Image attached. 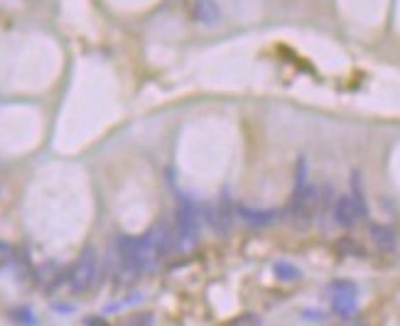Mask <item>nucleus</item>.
<instances>
[{
	"label": "nucleus",
	"mask_w": 400,
	"mask_h": 326,
	"mask_svg": "<svg viewBox=\"0 0 400 326\" xmlns=\"http://www.w3.org/2000/svg\"><path fill=\"white\" fill-rule=\"evenodd\" d=\"M194 17L202 25H219L221 10L216 0H194Z\"/></svg>",
	"instance_id": "obj_8"
},
{
	"label": "nucleus",
	"mask_w": 400,
	"mask_h": 326,
	"mask_svg": "<svg viewBox=\"0 0 400 326\" xmlns=\"http://www.w3.org/2000/svg\"><path fill=\"white\" fill-rule=\"evenodd\" d=\"M351 326H366V324H361V321H356V324H351Z\"/></svg>",
	"instance_id": "obj_15"
},
{
	"label": "nucleus",
	"mask_w": 400,
	"mask_h": 326,
	"mask_svg": "<svg viewBox=\"0 0 400 326\" xmlns=\"http://www.w3.org/2000/svg\"><path fill=\"white\" fill-rule=\"evenodd\" d=\"M140 241H143V246H145V253H147V258H150L152 268H155V263H160L162 258H167L169 250H172V246H175V236L169 233V228L165 224L152 226L150 231H147Z\"/></svg>",
	"instance_id": "obj_4"
},
{
	"label": "nucleus",
	"mask_w": 400,
	"mask_h": 326,
	"mask_svg": "<svg viewBox=\"0 0 400 326\" xmlns=\"http://www.w3.org/2000/svg\"><path fill=\"white\" fill-rule=\"evenodd\" d=\"M10 319L15 321V324H23V326H34V324H37V319H34L32 312H30L28 307H20V309H12V312H10Z\"/></svg>",
	"instance_id": "obj_12"
},
{
	"label": "nucleus",
	"mask_w": 400,
	"mask_h": 326,
	"mask_svg": "<svg viewBox=\"0 0 400 326\" xmlns=\"http://www.w3.org/2000/svg\"><path fill=\"white\" fill-rule=\"evenodd\" d=\"M273 272H275V277H277V280H282V282L299 280V270L295 268L293 263H285V260H280V263L273 265Z\"/></svg>",
	"instance_id": "obj_11"
},
{
	"label": "nucleus",
	"mask_w": 400,
	"mask_h": 326,
	"mask_svg": "<svg viewBox=\"0 0 400 326\" xmlns=\"http://www.w3.org/2000/svg\"><path fill=\"white\" fill-rule=\"evenodd\" d=\"M118 326H152V314H130Z\"/></svg>",
	"instance_id": "obj_13"
},
{
	"label": "nucleus",
	"mask_w": 400,
	"mask_h": 326,
	"mask_svg": "<svg viewBox=\"0 0 400 326\" xmlns=\"http://www.w3.org/2000/svg\"><path fill=\"white\" fill-rule=\"evenodd\" d=\"M98 275V255L94 248H84L79 255V260L74 263L72 275H69V287L74 294H81L86 290H91V285L96 282Z\"/></svg>",
	"instance_id": "obj_2"
},
{
	"label": "nucleus",
	"mask_w": 400,
	"mask_h": 326,
	"mask_svg": "<svg viewBox=\"0 0 400 326\" xmlns=\"http://www.w3.org/2000/svg\"><path fill=\"white\" fill-rule=\"evenodd\" d=\"M317 189L304 182V184H295L293 191V202H290V214H293V221L297 224H307L312 221V214H315V206H317Z\"/></svg>",
	"instance_id": "obj_6"
},
{
	"label": "nucleus",
	"mask_w": 400,
	"mask_h": 326,
	"mask_svg": "<svg viewBox=\"0 0 400 326\" xmlns=\"http://www.w3.org/2000/svg\"><path fill=\"white\" fill-rule=\"evenodd\" d=\"M113 253H116L118 272L128 277V280H138V277H143V272H147L152 268L140 238L116 236V241H113Z\"/></svg>",
	"instance_id": "obj_1"
},
{
	"label": "nucleus",
	"mask_w": 400,
	"mask_h": 326,
	"mask_svg": "<svg viewBox=\"0 0 400 326\" xmlns=\"http://www.w3.org/2000/svg\"><path fill=\"white\" fill-rule=\"evenodd\" d=\"M371 241L378 250H393L395 248V231L388 226H371Z\"/></svg>",
	"instance_id": "obj_10"
},
{
	"label": "nucleus",
	"mask_w": 400,
	"mask_h": 326,
	"mask_svg": "<svg viewBox=\"0 0 400 326\" xmlns=\"http://www.w3.org/2000/svg\"><path fill=\"white\" fill-rule=\"evenodd\" d=\"M175 241L180 248H194L199 241V216L192 204L182 199L175 216Z\"/></svg>",
	"instance_id": "obj_3"
},
{
	"label": "nucleus",
	"mask_w": 400,
	"mask_h": 326,
	"mask_svg": "<svg viewBox=\"0 0 400 326\" xmlns=\"http://www.w3.org/2000/svg\"><path fill=\"white\" fill-rule=\"evenodd\" d=\"M364 216H366V204H364V199L344 194V197H339L337 204H334V221L339 226H344V228L356 226Z\"/></svg>",
	"instance_id": "obj_7"
},
{
	"label": "nucleus",
	"mask_w": 400,
	"mask_h": 326,
	"mask_svg": "<svg viewBox=\"0 0 400 326\" xmlns=\"http://www.w3.org/2000/svg\"><path fill=\"white\" fill-rule=\"evenodd\" d=\"M84 326H111V324L103 321L101 316H89V319H84Z\"/></svg>",
	"instance_id": "obj_14"
},
{
	"label": "nucleus",
	"mask_w": 400,
	"mask_h": 326,
	"mask_svg": "<svg viewBox=\"0 0 400 326\" xmlns=\"http://www.w3.org/2000/svg\"><path fill=\"white\" fill-rule=\"evenodd\" d=\"M238 214L249 226H268L277 219V211L273 208H241Z\"/></svg>",
	"instance_id": "obj_9"
},
{
	"label": "nucleus",
	"mask_w": 400,
	"mask_h": 326,
	"mask_svg": "<svg viewBox=\"0 0 400 326\" xmlns=\"http://www.w3.org/2000/svg\"><path fill=\"white\" fill-rule=\"evenodd\" d=\"M329 294H332V309L339 316H351L356 312V304H359V290H356L354 282L349 280H334L329 285Z\"/></svg>",
	"instance_id": "obj_5"
}]
</instances>
